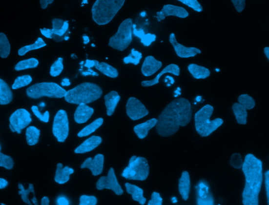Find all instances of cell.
Segmentation results:
<instances>
[{
  "label": "cell",
  "instance_id": "cell-1",
  "mask_svg": "<svg viewBox=\"0 0 269 205\" xmlns=\"http://www.w3.org/2000/svg\"><path fill=\"white\" fill-rule=\"evenodd\" d=\"M191 119L190 102L183 98L176 99L170 102L158 116L156 125L157 132L163 137L173 135L180 126H187Z\"/></svg>",
  "mask_w": 269,
  "mask_h": 205
},
{
  "label": "cell",
  "instance_id": "cell-2",
  "mask_svg": "<svg viewBox=\"0 0 269 205\" xmlns=\"http://www.w3.org/2000/svg\"><path fill=\"white\" fill-rule=\"evenodd\" d=\"M246 178L243 193L244 205H258L259 195L263 182V162L251 154L246 155L242 167Z\"/></svg>",
  "mask_w": 269,
  "mask_h": 205
},
{
  "label": "cell",
  "instance_id": "cell-3",
  "mask_svg": "<svg viewBox=\"0 0 269 205\" xmlns=\"http://www.w3.org/2000/svg\"><path fill=\"white\" fill-rule=\"evenodd\" d=\"M102 94L98 85L85 82L67 91L64 99L68 103L88 104L101 98Z\"/></svg>",
  "mask_w": 269,
  "mask_h": 205
},
{
  "label": "cell",
  "instance_id": "cell-4",
  "mask_svg": "<svg viewBox=\"0 0 269 205\" xmlns=\"http://www.w3.org/2000/svg\"><path fill=\"white\" fill-rule=\"evenodd\" d=\"M125 2V0H96L91 10L94 21L99 25L108 24Z\"/></svg>",
  "mask_w": 269,
  "mask_h": 205
},
{
  "label": "cell",
  "instance_id": "cell-5",
  "mask_svg": "<svg viewBox=\"0 0 269 205\" xmlns=\"http://www.w3.org/2000/svg\"><path fill=\"white\" fill-rule=\"evenodd\" d=\"M214 110L213 107L207 104L203 106L195 115V127L197 132L202 137H207L223 124L220 118L210 120Z\"/></svg>",
  "mask_w": 269,
  "mask_h": 205
},
{
  "label": "cell",
  "instance_id": "cell-6",
  "mask_svg": "<svg viewBox=\"0 0 269 205\" xmlns=\"http://www.w3.org/2000/svg\"><path fill=\"white\" fill-rule=\"evenodd\" d=\"M66 92L64 88L54 82H42L31 86L26 93L27 97L32 99L42 97L61 99L64 98Z\"/></svg>",
  "mask_w": 269,
  "mask_h": 205
},
{
  "label": "cell",
  "instance_id": "cell-7",
  "mask_svg": "<svg viewBox=\"0 0 269 205\" xmlns=\"http://www.w3.org/2000/svg\"><path fill=\"white\" fill-rule=\"evenodd\" d=\"M133 20L128 18L121 23L118 30L109 40L108 46L119 51H123L133 41Z\"/></svg>",
  "mask_w": 269,
  "mask_h": 205
},
{
  "label": "cell",
  "instance_id": "cell-8",
  "mask_svg": "<svg viewBox=\"0 0 269 205\" xmlns=\"http://www.w3.org/2000/svg\"><path fill=\"white\" fill-rule=\"evenodd\" d=\"M149 167L147 160L143 157L133 156L122 176L128 180L144 181L149 175Z\"/></svg>",
  "mask_w": 269,
  "mask_h": 205
},
{
  "label": "cell",
  "instance_id": "cell-9",
  "mask_svg": "<svg viewBox=\"0 0 269 205\" xmlns=\"http://www.w3.org/2000/svg\"><path fill=\"white\" fill-rule=\"evenodd\" d=\"M52 132L59 142L64 143L69 134V122L66 112L60 109L55 115L53 123Z\"/></svg>",
  "mask_w": 269,
  "mask_h": 205
},
{
  "label": "cell",
  "instance_id": "cell-10",
  "mask_svg": "<svg viewBox=\"0 0 269 205\" xmlns=\"http://www.w3.org/2000/svg\"><path fill=\"white\" fill-rule=\"evenodd\" d=\"M9 121L11 132L20 134L23 129L31 124L32 120L30 113L26 109L20 108L12 114Z\"/></svg>",
  "mask_w": 269,
  "mask_h": 205
},
{
  "label": "cell",
  "instance_id": "cell-11",
  "mask_svg": "<svg viewBox=\"0 0 269 205\" xmlns=\"http://www.w3.org/2000/svg\"><path fill=\"white\" fill-rule=\"evenodd\" d=\"M96 186L98 190H112L117 195H122L124 193V190L117 180L113 168H110L107 176L100 177L96 183Z\"/></svg>",
  "mask_w": 269,
  "mask_h": 205
},
{
  "label": "cell",
  "instance_id": "cell-12",
  "mask_svg": "<svg viewBox=\"0 0 269 205\" xmlns=\"http://www.w3.org/2000/svg\"><path fill=\"white\" fill-rule=\"evenodd\" d=\"M126 113L133 121L140 120L149 114V111L142 102L134 97L128 99L126 106Z\"/></svg>",
  "mask_w": 269,
  "mask_h": 205
},
{
  "label": "cell",
  "instance_id": "cell-13",
  "mask_svg": "<svg viewBox=\"0 0 269 205\" xmlns=\"http://www.w3.org/2000/svg\"><path fill=\"white\" fill-rule=\"evenodd\" d=\"M169 42L174 47L177 56L181 58L195 57L197 54H201L202 51L195 47H186L177 42L176 35L174 33L170 34Z\"/></svg>",
  "mask_w": 269,
  "mask_h": 205
},
{
  "label": "cell",
  "instance_id": "cell-14",
  "mask_svg": "<svg viewBox=\"0 0 269 205\" xmlns=\"http://www.w3.org/2000/svg\"><path fill=\"white\" fill-rule=\"evenodd\" d=\"M197 203L199 205H213L214 198L211 193L208 183L205 180L200 181L196 187Z\"/></svg>",
  "mask_w": 269,
  "mask_h": 205
},
{
  "label": "cell",
  "instance_id": "cell-15",
  "mask_svg": "<svg viewBox=\"0 0 269 205\" xmlns=\"http://www.w3.org/2000/svg\"><path fill=\"white\" fill-rule=\"evenodd\" d=\"M156 14V18L158 22H161L167 17L174 16L185 19L188 17L189 15L188 12L183 7L171 4L164 5L162 10L157 12Z\"/></svg>",
  "mask_w": 269,
  "mask_h": 205
},
{
  "label": "cell",
  "instance_id": "cell-16",
  "mask_svg": "<svg viewBox=\"0 0 269 205\" xmlns=\"http://www.w3.org/2000/svg\"><path fill=\"white\" fill-rule=\"evenodd\" d=\"M104 156L99 154L96 155L93 159L89 157L82 164V169L88 168L91 170L93 176H96L101 175L104 168Z\"/></svg>",
  "mask_w": 269,
  "mask_h": 205
},
{
  "label": "cell",
  "instance_id": "cell-17",
  "mask_svg": "<svg viewBox=\"0 0 269 205\" xmlns=\"http://www.w3.org/2000/svg\"><path fill=\"white\" fill-rule=\"evenodd\" d=\"M163 66L161 61L156 59L153 56H147L144 61L141 68V71L145 77L152 76L158 71H159Z\"/></svg>",
  "mask_w": 269,
  "mask_h": 205
},
{
  "label": "cell",
  "instance_id": "cell-18",
  "mask_svg": "<svg viewBox=\"0 0 269 205\" xmlns=\"http://www.w3.org/2000/svg\"><path fill=\"white\" fill-rule=\"evenodd\" d=\"M170 73L178 77L180 75V68L175 64H170L165 67L164 69L153 80L144 81L142 82V85L143 87H150L159 83L160 80L165 74Z\"/></svg>",
  "mask_w": 269,
  "mask_h": 205
},
{
  "label": "cell",
  "instance_id": "cell-19",
  "mask_svg": "<svg viewBox=\"0 0 269 205\" xmlns=\"http://www.w3.org/2000/svg\"><path fill=\"white\" fill-rule=\"evenodd\" d=\"M94 112V109L87 104H79L74 115V120L78 124H83L92 117Z\"/></svg>",
  "mask_w": 269,
  "mask_h": 205
},
{
  "label": "cell",
  "instance_id": "cell-20",
  "mask_svg": "<svg viewBox=\"0 0 269 205\" xmlns=\"http://www.w3.org/2000/svg\"><path fill=\"white\" fill-rule=\"evenodd\" d=\"M102 142V139L100 136H92L76 148L74 152L76 154H84L91 152L96 147H98Z\"/></svg>",
  "mask_w": 269,
  "mask_h": 205
},
{
  "label": "cell",
  "instance_id": "cell-21",
  "mask_svg": "<svg viewBox=\"0 0 269 205\" xmlns=\"http://www.w3.org/2000/svg\"><path fill=\"white\" fill-rule=\"evenodd\" d=\"M74 173V170L68 166L63 167L62 163L58 164L56 172L54 177L55 182L59 184H64L70 179L71 175Z\"/></svg>",
  "mask_w": 269,
  "mask_h": 205
},
{
  "label": "cell",
  "instance_id": "cell-22",
  "mask_svg": "<svg viewBox=\"0 0 269 205\" xmlns=\"http://www.w3.org/2000/svg\"><path fill=\"white\" fill-rule=\"evenodd\" d=\"M190 178L187 171L183 172L179 180V191L184 201L188 200L190 191Z\"/></svg>",
  "mask_w": 269,
  "mask_h": 205
},
{
  "label": "cell",
  "instance_id": "cell-23",
  "mask_svg": "<svg viewBox=\"0 0 269 205\" xmlns=\"http://www.w3.org/2000/svg\"><path fill=\"white\" fill-rule=\"evenodd\" d=\"M105 104L107 109V115L112 116L121 100V97L118 92L113 91L110 92L104 97Z\"/></svg>",
  "mask_w": 269,
  "mask_h": 205
},
{
  "label": "cell",
  "instance_id": "cell-24",
  "mask_svg": "<svg viewBox=\"0 0 269 205\" xmlns=\"http://www.w3.org/2000/svg\"><path fill=\"white\" fill-rule=\"evenodd\" d=\"M157 122V119H151L136 125L134 128V131L139 139H144L148 135L150 130L156 126Z\"/></svg>",
  "mask_w": 269,
  "mask_h": 205
},
{
  "label": "cell",
  "instance_id": "cell-25",
  "mask_svg": "<svg viewBox=\"0 0 269 205\" xmlns=\"http://www.w3.org/2000/svg\"><path fill=\"white\" fill-rule=\"evenodd\" d=\"M94 67L108 78L115 79L119 77L117 68L106 62H100L94 60Z\"/></svg>",
  "mask_w": 269,
  "mask_h": 205
},
{
  "label": "cell",
  "instance_id": "cell-26",
  "mask_svg": "<svg viewBox=\"0 0 269 205\" xmlns=\"http://www.w3.org/2000/svg\"><path fill=\"white\" fill-rule=\"evenodd\" d=\"M133 33L134 35L139 38L141 42L145 46H149L153 42L156 40V36L154 34L145 33L141 29H138L136 24H133Z\"/></svg>",
  "mask_w": 269,
  "mask_h": 205
},
{
  "label": "cell",
  "instance_id": "cell-27",
  "mask_svg": "<svg viewBox=\"0 0 269 205\" xmlns=\"http://www.w3.org/2000/svg\"><path fill=\"white\" fill-rule=\"evenodd\" d=\"M127 193L132 195V199L144 205L146 202V198L144 196V191L139 187L127 183L125 184Z\"/></svg>",
  "mask_w": 269,
  "mask_h": 205
},
{
  "label": "cell",
  "instance_id": "cell-28",
  "mask_svg": "<svg viewBox=\"0 0 269 205\" xmlns=\"http://www.w3.org/2000/svg\"><path fill=\"white\" fill-rule=\"evenodd\" d=\"M188 70L193 78L198 80L208 78L210 77L211 73L208 68L196 64H189L188 66Z\"/></svg>",
  "mask_w": 269,
  "mask_h": 205
},
{
  "label": "cell",
  "instance_id": "cell-29",
  "mask_svg": "<svg viewBox=\"0 0 269 205\" xmlns=\"http://www.w3.org/2000/svg\"><path fill=\"white\" fill-rule=\"evenodd\" d=\"M12 100L13 93L10 87L4 80L0 79V105H8Z\"/></svg>",
  "mask_w": 269,
  "mask_h": 205
},
{
  "label": "cell",
  "instance_id": "cell-30",
  "mask_svg": "<svg viewBox=\"0 0 269 205\" xmlns=\"http://www.w3.org/2000/svg\"><path fill=\"white\" fill-rule=\"evenodd\" d=\"M232 110L238 124L246 125L248 117V113L246 108L239 102H236L232 106Z\"/></svg>",
  "mask_w": 269,
  "mask_h": 205
},
{
  "label": "cell",
  "instance_id": "cell-31",
  "mask_svg": "<svg viewBox=\"0 0 269 205\" xmlns=\"http://www.w3.org/2000/svg\"><path fill=\"white\" fill-rule=\"evenodd\" d=\"M40 130L36 126H29L26 129L25 136L27 144L34 146L38 143L40 136Z\"/></svg>",
  "mask_w": 269,
  "mask_h": 205
},
{
  "label": "cell",
  "instance_id": "cell-32",
  "mask_svg": "<svg viewBox=\"0 0 269 205\" xmlns=\"http://www.w3.org/2000/svg\"><path fill=\"white\" fill-rule=\"evenodd\" d=\"M104 120L103 118H99L93 121L90 124L88 125L78 133L79 138H84L95 132L103 124Z\"/></svg>",
  "mask_w": 269,
  "mask_h": 205
},
{
  "label": "cell",
  "instance_id": "cell-33",
  "mask_svg": "<svg viewBox=\"0 0 269 205\" xmlns=\"http://www.w3.org/2000/svg\"><path fill=\"white\" fill-rule=\"evenodd\" d=\"M47 45L44 41L41 38H38L36 42L29 45L24 46L18 51V54L20 56H24L26 53L31 51L41 49Z\"/></svg>",
  "mask_w": 269,
  "mask_h": 205
},
{
  "label": "cell",
  "instance_id": "cell-34",
  "mask_svg": "<svg viewBox=\"0 0 269 205\" xmlns=\"http://www.w3.org/2000/svg\"><path fill=\"white\" fill-rule=\"evenodd\" d=\"M11 52V45L5 34L0 33V57L5 59L9 57Z\"/></svg>",
  "mask_w": 269,
  "mask_h": 205
},
{
  "label": "cell",
  "instance_id": "cell-35",
  "mask_svg": "<svg viewBox=\"0 0 269 205\" xmlns=\"http://www.w3.org/2000/svg\"><path fill=\"white\" fill-rule=\"evenodd\" d=\"M18 187L20 189L19 191V194L21 196V199L22 201L27 204L30 205H32L29 199V196L30 193L36 195L35 191H34L33 184H29L28 188H27V189H25L23 184L21 183H19L18 184Z\"/></svg>",
  "mask_w": 269,
  "mask_h": 205
},
{
  "label": "cell",
  "instance_id": "cell-36",
  "mask_svg": "<svg viewBox=\"0 0 269 205\" xmlns=\"http://www.w3.org/2000/svg\"><path fill=\"white\" fill-rule=\"evenodd\" d=\"M39 64V61L36 58H31L20 61L15 66V70L20 71L30 68H36Z\"/></svg>",
  "mask_w": 269,
  "mask_h": 205
},
{
  "label": "cell",
  "instance_id": "cell-37",
  "mask_svg": "<svg viewBox=\"0 0 269 205\" xmlns=\"http://www.w3.org/2000/svg\"><path fill=\"white\" fill-rule=\"evenodd\" d=\"M143 55L141 52L132 49L128 56L123 59V62L125 64H132L137 65L140 64Z\"/></svg>",
  "mask_w": 269,
  "mask_h": 205
},
{
  "label": "cell",
  "instance_id": "cell-38",
  "mask_svg": "<svg viewBox=\"0 0 269 205\" xmlns=\"http://www.w3.org/2000/svg\"><path fill=\"white\" fill-rule=\"evenodd\" d=\"M32 78L30 75H22L18 77L14 82L12 86L13 90H18V89L26 86L31 83Z\"/></svg>",
  "mask_w": 269,
  "mask_h": 205
},
{
  "label": "cell",
  "instance_id": "cell-39",
  "mask_svg": "<svg viewBox=\"0 0 269 205\" xmlns=\"http://www.w3.org/2000/svg\"><path fill=\"white\" fill-rule=\"evenodd\" d=\"M63 59L60 57L51 65L50 74L52 77H57L63 72Z\"/></svg>",
  "mask_w": 269,
  "mask_h": 205
},
{
  "label": "cell",
  "instance_id": "cell-40",
  "mask_svg": "<svg viewBox=\"0 0 269 205\" xmlns=\"http://www.w3.org/2000/svg\"><path fill=\"white\" fill-rule=\"evenodd\" d=\"M238 102L239 103L245 107L247 110V109L250 110L256 105V102L254 99L247 94L240 95L238 98Z\"/></svg>",
  "mask_w": 269,
  "mask_h": 205
},
{
  "label": "cell",
  "instance_id": "cell-41",
  "mask_svg": "<svg viewBox=\"0 0 269 205\" xmlns=\"http://www.w3.org/2000/svg\"><path fill=\"white\" fill-rule=\"evenodd\" d=\"M14 165L15 163L11 156L0 152V167L11 170L13 168Z\"/></svg>",
  "mask_w": 269,
  "mask_h": 205
},
{
  "label": "cell",
  "instance_id": "cell-42",
  "mask_svg": "<svg viewBox=\"0 0 269 205\" xmlns=\"http://www.w3.org/2000/svg\"><path fill=\"white\" fill-rule=\"evenodd\" d=\"M32 111L36 117L41 122L48 123L50 119V113L49 111H46L44 113H41L39 109L38 106L33 105L31 107Z\"/></svg>",
  "mask_w": 269,
  "mask_h": 205
},
{
  "label": "cell",
  "instance_id": "cell-43",
  "mask_svg": "<svg viewBox=\"0 0 269 205\" xmlns=\"http://www.w3.org/2000/svg\"><path fill=\"white\" fill-rule=\"evenodd\" d=\"M177 1L188 6L189 8L197 12H202L203 11V6L201 3L198 1V0H177Z\"/></svg>",
  "mask_w": 269,
  "mask_h": 205
},
{
  "label": "cell",
  "instance_id": "cell-44",
  "mask_svg": "<svg viewBox=\"0 0 269 205\" xmlns=\"http://www.w3.org/2000/svg\"><path fill=\"white\" fill-rule=\"evenodd\" d=\"M243 163L242 157L239 153L233 154L231 156L230 164L234 168L240 169L242 168Z\"/></svg>",
  "mask_w": 269,
  "mask_h": 205
},
{
  "label": "cell",
  "instance_id": "cell-45",
  "mask_svg": "<svg viewBox=\"0 0 269 205\" xmlns=\"http://www.w3.org/2000/svg\"><path fill=\"white\" fill-rule=\"evenodd\" d=\"M98 199L94 196L82 195L80 198V205H96Z\"/></svg>",
  "mask_w": 269,
  "mask_h": 205
},
{
  "label": "cell",
  "instance_id": "cell-46",
  "mask_svg": "<svg viewBox=\"0 0 269 205\" xmlns=\"http://www.w3.org/2000/svg\"><path fill=\"white\" fill-rule=\"evenodd\" d=\"M163 198L159 193L154 192L151 195V200L149 201L148 205H162L163 204Z\"/></svg>",
  "mask_w": 269,
  "mask_h": 205
},
{
  "label": "cell",
  "instance_id": "cell-47",
  "mask_svg": "<svg viewBox=\"0 0 269 205\" xmlns=\"http://www.w3.org/2000/svg\"><path fill=\"white\" fill-rule=\"evenodd\" d=\"M231 1L238 12H242L245 9L246 0H231Z\"/></svg>",
  "mask_w": 269,
  "mask_h": 205
},
{
  "label": "cell",
  "instance_id": "cell-48",
  "mask_svg": "<svg viewBox=\"0 0 269 205\" xmlns=\"http://www.w3.org/2000/svg\"><path fill=\"white\" fill-rule=\"evenodd\" d=\"M64 20L60 19L55 18L52 20V28L53 31L59 30L62 28Z\"/></svg>",
  "mask_w": 269,
  "mask_h": 205
},
{
  "label": "cell",
  "instance_id": "cell-49",
  "mask_svg": "<svg viewBox=\"0 0 269 205\" xmlns=\"http://www.w3.org/2000/svg\"><path fill=\"white\" fill-rule=\"evenodd\" d=\"M265 188L266 190V196L267 198L268 204L269 205V171L267 170L265 173Z\"/></svg>",
  "mask_w": 269,
  "mask_h": 205
},
{
  "label": "cell",
  "instance_id": "cell-50",
  "mask_svg": "<svg viewBox=\"0 0 269 205\" xmlns=\"http://www.w3.org/2000/svg\"><path fill=\"white\" fill-rule=\"evenodd\" d=\"M40 32L42 35L47 39H52V34L51 29H40Z\"/></svg>",
  "mask_w": 269,
  "mask_h": 205
},
{
  "label": "cell",
  "instance_id": "cell-51",
  "mask_svg": "<svg viewBox=\"0 0 269 205\" xmlns=\"http://www.w3.org/2000/svg\"><path fill=\"white\" fill-rule=\"evenodd\" d=\"M82 75H83L84 77L89 76V75H92V76L94 77H98L99 75L97 72H95L92 69V68H88L87 71L82 72Z\"/></svg>",
  "mask_w": 269,
  "mask_h": 205
},
{
  "label": "cell",
  "instance_id": "cell-52",
  "mask_svg": "<svg viewBox=\"0 0 269 205\" xmlns=\"http://www.w3.org/2000/svg\"><path fill=\"white\" fill-rule=\"evenodd\" d=\"M54 0H40L41 8L44 10L47 8L48 5L53 3Z\"/></svg>",
  "mask_w": 269,
  "mask_h": 205
},
{
  "label": "cell",
  "instance_id": "cell-53",
  "mask_svg": "<svg viewBox=\"0 0 269 205\" xmlns=\"http://www.w3.org/2000/svg\"><path fill=\"white\" fill-rule=\"evenodd\" d=\"M57 204L59 205H68L70 204V202L66 197L61 196L58 198Z\"/></svg>",
  "mask_w": 269,
  "mask_h": 205
},
{
  "label": "cell",
  "instance_id": "cell-54",
  "mask_svg": "<svg viewBox=\"0 0 269 205\" xmlns=\"http://www.w3.org/2000/svg\"><path fill=\"white\" fill-rule=\"evenodd\" d=\"M9 182L3 178H0V189H2L8 186Z\"/></svg>",
  "mask_w": 269,
  "mask_h": 205
},
{
  "label": "cell",
  "instance_id": "cell-55",
  "mask_svg": "<svg viewBox=\"0 0 269 205\" xmlns=\"http://www.w3.org/2000/svg\"><path fill=\"white\" fill-rule=\"evenodd\" d=\"M61 85L63 86H68L71 85V82L70 79L68 78H64L62 80L61 82Z\"/></svg>",
  "mask_w": 269,
  "mask_h": 205
},
{
  "label": "cell",
  "instance_id": "cell-56",
  "mask_svg": "<svg viewBox=\"0 0 269 205\" xmlns=\"http://www.w3.org/2000/svg\"><path fill=\"white\" fill-rule=\"evenodd\" d=\"M41 204L42 205H49L50 204L49 198L46 196L43 197L41 200Z\"/></svg>",
  "mask_w": 269,
  "mask_h": 205
},
{
  "label": "cell",
  "instance_id": "cell-57",
  "mask_svg": "<svg viewBox=\"0 0 269 205\" xmlns=\"http://www.w3.org/2000/svg\"><path fill=\"white\" fill-rule=\"evenodd\" d=\"M82 38L83 39V43L84 44H87L90 42V39H89V38L87 36H83Z\"/></svg>",
  "mask_w": 269,
  "mask_h": 205
},
{
  "label": "cell",
  "instance_id": "cell-58",
  "mask_svg": "<svg viewBox=\"0 0 269 205\" xmlns=\"http://www.w3.org/2000/svg\"><path fill=\"white\" fill-rule=\"evenodd\" d=\"M264 53L265 54V56L267 58V59L269 60V47L268 46L265 47L264 49Z\"/></svg>",
  "mask_w": 269,
  "mask_h": 205
},
{
  "label": "cell",
  "instance_id": "cell-59",
  "mask_svg": "<svg viewBox=\"0 0 269 205\" xmlns=\"http://www.w3.org/2000/svg\"><path fill=\"white\" fill-rule=\"evenodd\" d=\"M71 57L72 59H74V60L78 59V57L77 56V55H75V54H72Z\"/></svg>",
  "mask_w": 269,
  "mask_h": 205
},
{
  "label": "cell",
  "instance_id": "cell-60",
  "mask_svg": "<svg viewBox=\"0 0 269 205\" xmlns=\"http://www.w3.org/2000/svg\"><path fill=\"white\" fill-rule=\"evenodd\" d=\"M172 202L173 203H177L178 201L176 197H173L172 198Z\"/></svg>",
  "mask_w": 269,
  "mask_h": 205
},
{
  "label": "cell",
  "instance_id": "cell-61",
  "mask_svg": "<svg viewBox=\"0 0 269 205\" xmlns=\"http://www.w3.org/2000/svg\"><path fill=\"white\" fill-rule=\"evenodd\" d=\"M202 100V97H197L196 98V101L197 102H201Z\"/></svg>",
  "mask_w": 269,
  "mask_h": 205
},
{
  "label": "cell",
  "instance_id": "cell-62",
  "mask_svg": "<svg viewBox=\"0 0 269 205\" xmlns=\"http://www.w3.org/2000/svg\"><path fill=\"white\" fill-rule=\"evenodd\" d=\"M92 46L95 47V45H94V44H92Z\"/></svg>",
  "mask_w": 269,
  "mask_h": 205
},
{
  "label": "cell",
  "instance_id": "cell-63",
  "mask_svg": "<svg viewBox=\"0 0 269 205\" xmlns=\"http://www.w3.org/2000/svg\"><path fill=\"white\" fill-rule=\"evenodd\" d=\"M1 205H4L5 204H2H2H1Z\"/></svg>",
  "mask_w": 269,
  "mask_h": 205
},
{
  "label": "cell",
  "instance_id": "cell-64",
  "mask_svg": "<svg viewBox=\"0 0 269 205\" xmlns=\"http://www.w3.org/2000/svg\"><path fill=\"white\" fill-rule=\"evenodd\" d=\"M0 150H1V147H0Z\"/></svg>",
  "mask_w": 269,
  "mask_h": 205
}]
</instances>
